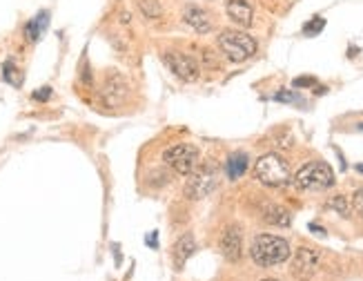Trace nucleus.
<instances>
[{
  "label": "nucleus",
  "instance_id": "obj_1",
  "mask_svg": "<svg viewBox=\"0 0 363 281\" xmlns=\"http://www.w3.org/2000/svg\"><path fill=\"white\" fill-rule=\"evenodd\" d=\"M250 255L261 268H270V265H279L288 261L290 257V243L277 237V234H257L255 241L250 246Z\"/></svg>",
  "mask_w": 363,
  "mask_h": 281
},
{
  "label": "nucleus",
  "instance_id": "obj_2",
  "mask_svg": "<svg viewBox=\"0 0 363 281\" xmlns=\"http://www.w3.org/2000/svg\"><path fill=\"white\" fill-rule=\"evenodd\" d=\"M218 47L223 56L232 62H243L257 54V40L241 29H225L218 36Z\"/></svg>",
  "mask_w": 363,
  "mask_h": 281
},
{
  "label": "nucleus",
  "instance_id": "obj_3",
  "mask_svg": "<svg viewBox=\"0 0 363 281\" xmlns=\"http://www.w3.org/2000/svg\"><path fill=\"white\" fill-rule=\"evenodd\" d=\"M255 179L261 181L267 187H283V185H288L292 181L290 165L274 152L263 154L261 159L255 163Z\"/></svg>",
  "mask_w": 363,
  "mask_h": 281
},
{
  "label": "nucleus",
  "instance_id": "obj_4",
  "mask_svg": "<svg viewBox=\"0 0 363 281\" xmlns=\"http://www.w3.org/2000/svg\"><path fill=\"white\" fill-rule=\"evenodd\" d=\"M292 181L298 190H328L335 185V172L323 161H312L298 170Z\"/></svg>",
  "mask_w": 363,
  "mask_h": 281
},
{
  "label": "nucleus",
  "instance_id": "obj_5",
  "mask_svg": "<svg viewBox=\"0 0 363 281\" xmlns=\"http://www.w3.org/2000/svg\"><path fill=\"white\" fill-rule=\"evenodd\" d=\"M163 161L177 172V175H192V172L199 167V148L192 143H177L169 145L163 152Z\"/></svg>",
  "mask_w": 363,
  "mask_h": 281
},
{
  "label": "nucleus",
  "instance_id": "obj_6",
  "mask_svg": "<svg viewBox=\"0 0 363 281\" xmlns=\"http://www.w3.org/2000/svg\"><path fill=\"white\" fill-rule=\"evenodd\" d=\"M187 183H185V197L187 199H205L208 197L216 183H218V172L214 165H203V167H196L192 175H187Z\"/></svg>",
  "mask_w": 363,
  "mask_h": 281
},
{
  "label": "nucleus",
  "instance_id": "obj_7",
  "mask_svg": "<svg viewBox=\"0 0 363 281\" xmlns=\"http://www.w3.org/2000/svg\"><path fill=\"white\" fill-rule=\"evenodd\" d=\"M319 270V253L312 248H306L301 246L294 253V259H292V265H290V272L294 279L298 281H310L314 275Z\"/></svg>",
  "mask_w": 363,
  "mask_h": 281
},
{
  "label": "nucleus",
  "instance_id": "obj_8",
  "mask_svg": "<svg viewBox=\"0 0 363 281\" xmlns=\"http://www.w3.org/2000/svg\"><path fill=\"white\" fill-rule=\"evenodd\" d=\"M165 65L177 78H181L183 83H194L199 78V72H201L199 62L189 54H183V52H167Z\"/></svg>",
  "mask_w": 363,
  "mask_h": 281
},
{
  "label": "nucleus",
  "instance_id": "obj_9",
  "mask_svg": "<svg viewBox=\"0 0 363 281\" xmlns=\"http://www.w3.org/2000/svg\"><path fill=\"white\" fill-rule=\"evenodd\" d=\"M218 248L223 257L228 261H239L243 257V237H241V230L232 226L228 228L223 234H220V241H218Z\"/></svg>",
  "mask_w": 363,
  "mask_h": 281
},
{
  "label": "nucleus",
  "instance_id": "obj_10",
  "mask_svg": "<svg viewBox=\"0 0 363 281\" xmlns=\"http://www.w3.org/2000/svg\"><path fill=\"white\" fill-rule=\"evenodd\" d=\"M128 89H130L128 87V81H125L121 74L112 72V74H107V78H105L103 99H105L107 105L116 107V105H121L125 101V97H128Z\"/></svg>",
  "mask_w": 363,
  "mask_h": 281
},
{
  "label": "nucleus",
  "instance_id": "obj_11",
  "mask_svg": "<svg viewBox=\"0 0 363 281\" xmlns=\"http://www.w3.org/2000/svg\"><path fill=\"white\" fill-rule=\"evenodd\" d=\"M183 23L187 27H192L196 34H208L212 31V21H210V13L201 9L199 5H185L183 7Z\"/></svg>",
  "mask_w": 363,
  "mask_h": 281
},
{
  "label": "nucleus",
  "instance_id": "obj_12",
  "mask_svg": "<svg viewBox=\"0 0 363 281\" xmlns=\"http://www.w3.org/2000/svg\"><path fill=\"white\" fill-rule=\"evenodd\" d=\"M225 11H228V18L239 27H250L252 21H255V9H252L247 0H228Z\"/></svg>",
  "mask_w": 363,
  "mask_h": 281
},
{
  "label": "nucleus",
  "instance_id": "obj_13",
  "mask_svg": "<svg viewBox=\"0 0 363 281\" xmlns=\"http://www.w3.org/2000/svg\"><path fill=\"white\" fill-rule=\"evenodd\" d=\"M194 250H196V241L192 234H183V237H179V241L174 243V250H172V261H174L177 270H183V265L194 255Z\"/></svg>",
  "mask_w": 363,
  "mask_h": 281
},
{
  "label": "nucleus",
  "instance_id": "obj_14",
  "mask_svg": "<svg viewBox=\"0 0 363 281\" xmlns=\"http://www.w3.org/2000/svg\"><path fill=\"white\" fill-rule=\"evenodd\" d=\"M47 25H50V13H47V11H40L38 16H34V18H31L27 23V27H25L27 40L29 43H36L43 36V31L47 29Z\"/></svg>",
  "mask_w": 363,
  "mask_h": 281
},
{
  "label": "nucleus",
  "instance_id": "obj_15",
  "mask_svg": "<svg viewBox=\"0 0 363 281\" xmlns=\"http://www.w3.org/2000/svg\"><path fill=\"white\" fill-rule=\"evenodd\" d=\"M263 221L270 224V226L286 228V226H290V212L286 208L270 203V206H265V210H263Z\"/></svg>",
  "mask_w": 363,
  "mask_h": 281
},
{
  "label": "nucleus",
  "instance_id": "obj_16",
  "mask_svg": "<svg viewBox=\"0 0 363 281\" xmlns=\"http://www.w3.org/2000/svg\"><path fill=\"white\" fill-rule=\"evenodd\" d=\"M247 156L243 152H234L228 163H225V172H228V179L230 181H236V179H241L245 175V170H247Z\"/></svg>",
  "mask_w": 363,
  "mask_h": 281
},
{
  "label": "nucleus",
  "instance_id": "obj_17",
  "mask_svg": "<svg viewBox=\"0 0 363 281\" xmlns=\"http://www.w3.org/2000/svg\"><path fill=\"white\" fill-rule=\"evenodd\" d=\"M138 9L140 13L145 16V18L150 21H156V18H163V5H161V0H138Z\"/></svg>",
  "mask_w": 363,
  "mask_h": 281
},
{
  "label": "nucleus",
  "instance_id": "obj_18",
  "mask_svg": "<svg viewBox=\"0 0 363 281\" xmlns=\"http://www.w3.org/2000/svg\"><path fill=\"white\" fill-rule=\"evenodd\" d=\"M3 76H5V81H7V83H11L13 87H21V85H23V74L18 72V67H16L11 60H7V62H5Z\"/></svg>",
  "mask_w": 363,
  "mask_h": 281
},
{
  "label": "nucleus",
  "instance_id": "obj_19",
  "mask_svg": "<svg viewBox=\"0 0 363 281\" xmlns=\"http://www.w3.org/2000/svg\"><path fill=\"white\" fill-rule=\"evenodd\" d=\"M323 27H325V21L321 18V16H314L310 23L303 25V34L306 36H317L319 31H323Z\"/></svg>",
  "mask_w": 363,
  "mask_h": 281
},
{
  "label": "nucleus",
  "instance_id": "obj_20",
  "mask_svg": "<svg viewBox=\"0 0 363 281\" xmlns=\"http://www.w3.org/2000/svg\"><path fill=\"white\" fill-rule=\"evenodd\" d=\"M328 208H333V210H337L341 216H348V201H345V197H335L333 201L328 203Z\"/></svg>",
  "mask_w": 363,
  "mask_h": 281
},
{
  "label": "nucleus",
  "instance_id": "obj_21",
  "mask_svg": "<svg viewBox=\"0 0 363 281\" xmlns=\"http://www.w3.org/2000/svg\"><path fill=\"white\" fill-rule=\"evenodd\" d=\"M352 206H354V212L363 219V187H361V190H357V194L352 199Z\"/></svg>",
  "mask_w": 363,
  "mask_h": 281
},
{
  "label": "nucleus",
  "instance_id": "obj_22",
  "mask_svg": "<svg viewBox=\"0 0 363 281\" xmlns=\"http://www.w3.org/2000/svg\"><path fill=\"white\" fill-rule=\"evenodd\" d=\"M52 97V87H40L38 92H34V99L36 101H47Z\"/></svg>",
  "mask_w": 363,
  "mask_h": 281
},
{
  "label": "nucleus",
  "instance_id": "obj_23",
  "mask_svg": "<svg viewBox=\"0 0 363 281\" xmlns=\"http://www.w3.org/2000/svg\"><path fill=\"white\" fill-rule=\"evenodd\" d=\"M277 101H298L296 97H294V94H290V92H281V94H277Z\"/></svg>",
  "mask_w": 363,
  "mask_h": 281
},
{
  "label": "nucleus",
  "instance_id": "obj_24",
  "mask_svg": "<svg viewBox=\"0 0 363 281\" xmlns=\"http://www.w3.org/2000/svg\"><path fill=\"white\" fill-rule=\"evenodd\" d=\"M306 85H314V78H296L294 87H306Z\"/></svg>",
  "mask_w": 363,
  "mask_h": 281
},
{
  "label": "nucleus",
  "instance_id": "obj_25",
  "mask_svg": "<svg viewBox=\"0 0 363 281\" xmlns=\"http://www.w3.org/2000/svg\"><path fill=\"white\" fill-rule=\"evenodd\" d=\"M357 170L361 172V175H363V165H357Z\"/></svg>",
  "mask_w": 363,
  "mask_h": 281
},
{
  "label": "nucleus",
  "instance_id": "obj_26",
  "mask_svg": "<svg viewBox=\"0 0 363 281\" xmlns=\"http://www.w3.org/2000/svg\"><path fill=\"white\" fill-rule=\"evenodd\" d=\"M359 130H361V132H363V123H359Z\"/></svg>",
  "mask_w": 363,
  "mask_h": 281
},
{
  "label": "nucleus",
  "instance_id": "obj_27",
  "mask_svg": "<svg viewBox=\"0 0 363 281\" xmlns=\"http://www.w3.org/2000/svg\"><path fill=\"white\" fill-rule=\"evenodd\" d=\"M263 281H277V279H263Z\"/></svg>",
  "mask_w": 363,
  "mask_h": 281
}]
</instances>
